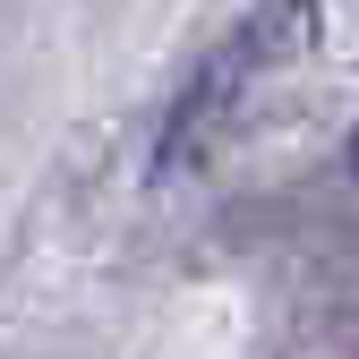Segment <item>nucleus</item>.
Wrapping results in <instances>:
<instances>
[{"label":"nucleus","mask_w":359,"mask_h":359,"mask_svg":"<svg viewBox=\"0 0 359 359\" xmlns=\"http://www.w3.org/2000/svg\"><path fill=\"white\" fill-rule=\"evenodd\" d=\"M308 43H317V0H257V9L240 18V34L222 43V52H214L189 86H180V103H171L163 137H154V180L205 163V146L248 111L257 77H265V69H283V60H299Z\"/></svg>","instance_id":"f257e3e1"},{"label":"nucleus","mask_w":359,"mask_h":359,"mask_svg":"<svg viewBox=\"0 0 359 359\" xmlns=\"http://www.w3.org/2000/svg\"><path fill=\"white\" fill-rule=\"evenodd\" d=\"M351 163H359V137H351Z\"/></svg>","instance_id":"f03ea898"}]
</instances>
